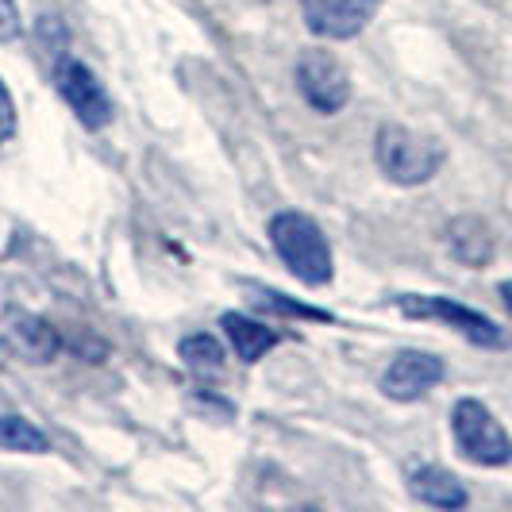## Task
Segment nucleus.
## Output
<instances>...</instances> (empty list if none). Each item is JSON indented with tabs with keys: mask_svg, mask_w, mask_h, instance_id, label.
Returning a JSON list of instances; mask_svg holds the SVG:
<instances>
[{
	"mask_svg": "<svg viewBox=\"0 0 512 512\" xmlns=\"http://www.w3.org/2000/svg\"><path fill=\"white\" fill-rule=\"evenodd\" d=\"M270 247L274 255L282 258V266L305 285H328L335 274L332 247H328V235L320 231V224L297 212V208H285L270 220Z\"/></svg>",
	"mask_w": 512,
	"mask_h": 512,
	"instance_id": "obj_1",
	"label": "nucleus"
},
{
	"mask_svg": "<svg viewBox=\"0 0 512 512\" xmlns=\"http://www.w3.org/2000/svg\"><path fill=\"white\" fill-rule=\"evenodd\" d=\"M374 158L393 185H424L443 170L447 151L432 135H420L405 124H382L374 135Z\"/></svg>",
	"mask_w": 512,
	"mask_h": 512,
	"instance_id": "obj_2",
	"label": "nucleus"
},
{
	"mask_svg": "<svg viewBox=\"0 0 512 512\" xmlns=\"http://www.w3.org/2000/svg\"><path fill=\"white\" fill-rule=\"evenodd\" d=\"M451 436H455V447L462 451V459H470L474 466H505V462H512L509 432L474 397H462L459 405L451 409Z\"/></svg>",
	"mask_w": 512,
	"mask_h": 512,
	"instance_id": "obj_3",
	"label": "nucleus"
},
{
	"mask_svg": "<svg viewBox=\"0 0 512 512\" xmlns=\"http://www.w3.org/2000/svg\"><path fill=\"white\" fill-rule=\"evenodd\" d=\"M397 308L412 316V320H439L447 328H455L462 339H470L474 347H489V351H501L509 347V332L501 324H493L486 312L478 308H466L451 297H424V293H401Z\"/></svg>",
	"mask_w": 512,
	"mask_h": 512,
	"instance_id": "obj_4",
	"label": "nucleus"
},
{
	"mask_svg": "<svg viewBox=\"0 0 512 512\" xmlns=\"http://www.w3.org/2000/svg\"><path fill=\"white\" fill-rule=\"evenodd\" d=\"M293 77H297V93L320 116H335L351 101V74L328 51H316V47L305 51L293 66Z\"/></svg>",
	"mask_w": 512,
	"mask_h": 512,
	"instance_id": "obj_5",
	"label": "nucleus"
},
{
	"mask_svg": "<svg viewBox=\"0 0 512 512\" xmlns=\"http://www.w3.org/2000/svg\"><path fill=\"white\" fill-rule=\"evenodd\" d=\"M54 89H58L62 101L70 104V112L81 120V128L101 131L112 124V97L104 93L97 74L89 66H81L77 58H66V54L58 58V66H54Z\"/></svg>",
	"mask_w": 512,
	"mask_h": 512,
	"instance_id": "obj_6",
	"label": "nucleus"
},
{
	"mask_svg": "<svg viewBox=\"0 0 512 512\" xmlns=\"http://www.w3.org/2000/svg\"><path fill=\"white\" fill-rule=\"evenodd\" d=\"M447 374L439 355L428 351H397L382 370V393L389 401H420L428 389H436Z\"/></svg>",
	"mask_w": 512,
	"mask_h": 512,
	"instance_id": "obj_7",
	"label": "nucleus"
},
{
	"mask_svg": "<svg viewBox=\"0 0 512 512\" xmlns=\"http://www.w3.org/2000/svg\"><path fill=\"white\" fill-rule=\"evenodd\" d=\"M382 0H301L305 24L320 39H355L378 16Z\"/></svg>",
	"mask_w": 512,
	"mask_h": 512,
	"instance_id": "obj_8",
	"label": "nucleus"
},
{
	"mask_svg": "<svg viewBox=\"0 0 512 512\" xmlns=\"http://www.w3.org/2000/svg\"><path fill=\"white\" fill-rule=\"evenodd\" d=\"M4 335L12 343V351L27 362H51L62 347V339L51 324L35 312H24V308H8L4 312Z\"/></svg>",
	"mask_w": 512,
	"mask_h": 512,
	"instance_id": "obj_9",
	"label": "nucleus"
},
{
	"mask_svg": "<svg viewBox=\"0 0 512 512\" xmlns=\"http://www.w3.org/2000/svg\"><path fill=\"white\" fill-rule=\"evenodd\" d=\"M409 489L416 501H424V505H432V509H447V512L462 509V505L470 501L466 486H462L451 470H443V466H420V470H412Z\"/></svg>",
	"mask_w": 512,
	"mask_h": 512,
	"instance_id": "obj_10",
	"label": "nucleus"
},
{
	"mask_svg": "<svg viewBox=\"0 0 512 512\" xmlns=\"http://www.w3.org/2000/svg\"><path fill=\"white\" fill-rule=\"evenodd\" d=\"M447 247L462 266H489L493 258V231L482 216H455L447 224Z\"/></svg>",
	"mask_w": 512,
	"mask_h": 512,
	"instance_id": "obj_11",
	"label": "nucleus"
},
{
	"mask_svg": "<svg viewBox=\"0 0 512 512\" xmlns=\"http://www.w3.org/2000/svg\"><path fill=\"white\" fill-rule=\"evenodd\" d=\"M220 328H224V335H228L231 347H235V355L243 362H258L270 347L282 343V335L274 332V328L258 324V320L243 316V312H224L220 316Z\"/></svg>",
	"mask_w": 512,
	"mask_h": 512,
	"instance_id": "obj_12",
	"label": "nucleus"
},
{
	"mask_svg": "<svg viewBox=\"0 0 512 512\" xmlns=\"http://www.w3.org/2000/svg\"><path fill=\"white\" fill-rule=\"evenodd\" d=\"M0 451H12V455H47L51 451V439L43 436L31 420H24V416L0 412Z\"/></svg>",
	"mask_w": 512,
	"mask_h": 512,
	"instance_id": "obj_13",
	"label": "nucleus"
},
{
	"mask_svg": "<svg viewBox=\"0 0 512 512\" xmlns=\"http://www.w3.org/2000/svg\"><path fill=\"white\" fill-rule=\"evenodd\" d=\"M178 355L193 374H220L224 370V343L212 332H193L178 343Z\"/></svg>",
	"mask_w": 512,
	"mask_h": 512,
	"instance_id": "obj_14",
	"label": "nucleus"
},
{
	"mask_svg": "<svg viewBox=\"0 0 512 512\" xmlns=\"http://www.w3.org/2000/svg\"><path fill=\"white\" fill-rule=\"evenodd\" d=\"M255 305L266 308V312H282V316L320 320V324H328V320H332V312H324V308H312V305H301V301H293V297H285V293H274V289H255Z\"/></svg>",
	"mask_w": 512,
	"mask_h": 512,
	"instance_id": "obj_15",
	"label": "nucleus"
},
{
	"mask_svg": "<svg viewBox=\"0 0 512 512\" xmlns=\"http://www.w3.org/2000/svg\"><path fill=\"white\" fill-rule=\"evenodd\" d=\"M16 135V101L8 93V85L0 81V143Z\"/></svg>",
	"mask_w": 512,
	"mask_h": 512,
	"instance_id": "obj_16",
	"label": "nucleus"
},
{
	"mask_svg": "<svg viewBox=\"0 0 512 512\" xmlns=\"http://www.w3.org/2000/svg\"><path fill=\"white\" fill-rule=\"evenodd\" d=\"M16 35H20V12L12 0H0V43H8Z\"/></svg>",
	"mask_w": 512,
	"mask_h": 512,
	"instance_id": "obj_17",
	"label": "nucleus"
},
{
	"mask_svg": "<svg viewBox=\"0 0 512 512\" xmlns=\"http://www.w3.org/2000/svg\"><path fill=\"white\" fill-rule=\"evenodd\" d=\"M497 293H501V301H505V308H509V316H512V278H509V282H501V289H497Z\"/></svg>",
	"mask_w": 512,
	"mask_h": 512,
	"instance_id": "obj_18",
	"label": "nucleus"
}]
</instances>
